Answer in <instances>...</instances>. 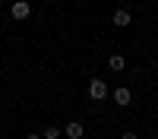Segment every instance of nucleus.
<instances>
[{"instance_id": "obj_9", "label": "nucleus", "mask_w": 158, "mask_h": 139, "mask_svg": "<svg viewBox=\"0 0 158 139\" xmlns=\"http://www.w3.org/2000/svg\"><path fill=\"white\" fill-rule=\"evenodd\" d=\"M25 139H41V136H38V133H29V136H25Z\"/></svg>"}, {"instance_id": "obj_7", "label": "nucleus", "mask_w": 158, "mask_h": 139, "mask_svg": "<svg viewBox=\"0 0 158 139\" xmlns=\"http://www.w3.org/2000/svg\"><path fill=\"white\" fill-rule=\"evenodd\" d=\"M44 139H60V130H57V126H48V130H44Z\"/></svg>"}, {"instance_id": "obj_4", "label": "nucleus", "mask_w": 158, "mask_h": 139, "mask_svg": "<svg viewBox=\"0 0 158 139\" xmlns=\"http://www.w3.org/2000/svg\"><path fill=\"white\" fill-rule=\"evenodd\" d=\"M114 25H117V29H127V25L130 22H133V13H130V10H114Z\"/></svg>"}, {"instance_id": "obj_5", "label": "nucleus", "mask_w": 158, "mask_h": 139, "mask_svg": "<svg viewBox=\"0 0 158 139\" xmlns=\"http://www.w3.org/2000/svg\"><path fill=\"white\" fill-rule=\"evenodd\" d=\"M82 133H85V126L79 123V120H70L67 130H63V136H67V139H82Z\"/></svg>"}, {"instance_id": "obj_6", "label": "nucleus", "mask_w": 158, "mask_h": 139, "mask_svg": "<svg viewBox=\"0 0 158 139\" xmlns=\"http://www.w3.org/2000/svg\"><path fill=\"white\" fill-rule=\"evenodd\" d=\"M127 67V60L120 57V54H114V57H108V70H114V73H120Z\"/></svg>"}, {"instance_id": "obj_3", "label": "nucleus", "mask_w": 158, "mask_h": 139, "mask_svg": "<svg viewBox=\"0 0 158 139\" xmlns=\"http://www.w3.org/2000/svg\"><path fill=\"white\" fill-rule=\"evenodd\" d=\"M29 13H32V6L25 3V0H16V3L10 6V16L13 19H29Z\"/></svg>"}, {"instance_id": "obj_8", "label": "nucleus", "mask_w": 158, "mask_h": 139, "mask_svg": "<svg viewBox=\"0 0 158 139\" xmlns=\"http://www.w3.org/2000/svg\"><path fill=\"white\" fill-rule=\"evenodd\" d=\"M120 139H139V136H136V133H130V130H127V133H123Z\"/></svg>"}, {"instance_id": "obj_2", "label": "nucleus", "mask_w": 158, "mask_h": 139, "mask_svg": "<svg viewBox=\"0 0 158 139\" xmlns=\"http://www.w3.org/2000/svg\"><path fill=\"white\" fill-rule=\"evenodd\" d=\"M111 98L117 101V108H127V104H130V101H133V92H130V88H127V85H117V88H114V92H111Z\"/></svg>"}, {"instance_id": "obj_1", "label": "nucleus", "mask_w": 158, "mask_h": 139, "mask_svg": "<svg viewBox=\"0 0 158 139\" xmlns=\"http://www.w3.org/2000/svg\"><path fill=\"white\" fill-rule=\"evenodd\" d=\"M108 95H111L108 82H101V79H92V82H89V98H92V101H104Z\"/></svg>"}]
</instances>
